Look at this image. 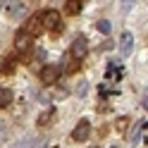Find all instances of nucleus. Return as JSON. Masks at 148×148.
Instances as JSON below:
<instances>
[{
    "label": "nucleus",
    "instance_id": "nucleus-17",
    "mask_svg": "<svg viewBox=\"0 0 148 148\" xmlns=\"http://www.w3.org/2000/svg\"><path fill=\"white\" fill-rule=\"evenodd\" d=\"M77 93H79V96H84V93H86V81H81V84H79V88H77Z\"/></svg>",
    "mask_w": 148,
    "mask_h": 148
},
{
    "label": "nucleus",
    "instance_id": "nucleus-10",
    "mask_svg": "<svg viewBox=\"0 0 148 148\" xmlns=\"http://www.w3.org/2000/svg\"><path fill=\"white\" fill-rule=\"evenodd\" d=\"M14 67H17V60H14V55L5 58V62H3V74H12V72H14Z\"/></svg>",
    "mask_w": 148,
    "mask_h": 148
},
{
    "label": "nucleus",
    "instance_id": "nucleus-2",
    "mask_svg": "<svg viewBox=\"0 0 148 148\" xmlns=\"http://www.w3.org/2000/svg\"><path fill=\"white\" fill-rule=\"evenodd\" d=\"M86 53H88V41H86V36H77V38L72 41V48H69V55L74 60H84L86 58Z\"/></svg>",
    "mask_w": 148,
    "mask_h": 148
},
{
    "label": "nucleus",
    "instance_id": "nucleus-6",
    "mask_svg": "<svg viewBox=\"0 0 148 148\" xmlns=\"http://www.w3.org/2000/svg\"><path fill=\"white\" fill-rule=\"evenodd\" d=\"M132 48H134V36L129 34V31H124L122 36H119V55L127 58V55L132 53Z\"/></svg>",
    "mask_w": 148,
    "mask_h": 148
},
{
    "label": "nucleus",
    "instance_id": "nucleus-5",
    "mask_svg": "<svg viewBox=\"0 0 148 148\" xmlns=\"http://www.w3.org/2000/svg\"><path fill=\"white\" fill-rule=\"evenodd\" d=\"M60 77V69L55 67V64H45V67L41 69V81L43 84H55Z\"/></svg>",
    "mask_w": 148,
    "mask_h": 148
},
{
    "label": "nucleus",
    "instance_id": "nucleus-20",
    "mask_svg": "<svg viewBox=\"0 0 148 148\" xmlns=\"http://www.w3.org/2000/svg\"><path fill=\"white\" fill-rule=\"evenodd\" d=\"M77 3H81V5H84V3H86V0H77Z\"/></svg>",
    "mask_w": 148,
    "mask_h": 148
},
{
    "label": "nucleus",
    "instance_id": "nucleus-21",
    "mask_svg": "<svg viewBox=\"0 0 148 148\" xmlns=\"http://www.w3.org/2000/svg\"><path fill=\"white\" fill-rule=\"evenodd\" d=\"M0 134H3V127H0Z\"/></svg>",
    "mask_w": 148,
    "mask_h": 148
},
{
    "label": "nucleus",
    "instance_id": "nucleus-16",
    "mask_svg": "<svg viewBox=\"0 0 148 148\" xmlns=\"http://www.w3.org/2000/svg\"><path fill=\"white\" fill-rule=\"evenodd\" d=\"M117 129H119V132H124V129H127V119H124V117L117 119Z\"/></svg>",
    "mask_w": 148,
    "mask_h": 148
},
{
    "label": "nucleus",
    "instance_id": "nucleus-18",
    "mask_svg": "<svg viewBox=\"0 0 148 148\" xmlns=\"http://www.w3.org/2000/svg\"><path fill=\"white\" fill-rule=\"evenodd\" d=\"M143 108L148 110V93H146V98H143Z\"/></svg>",
    "mask_w": 148,
    "mask_h": 148
},
{
    "label": "nucleus",
    "instance_id": "nucleus-3",
    "mask_svg": "<svg viewBox=\"0 0 148 148\" xmlns=\"http://www.w3.org/2000/svg\"><path fill=\"white\" fill-rule=\"evenodd\" d=\"M7 12H10V17H12V19H24V17H26V12H29V7H26L22 0H12V3H10V7H7Z\"/></svg>",
    "mask_w": 148,
    "mask_h": 148
},
{
    "label": "nucleus",
    "instance_id": "nucleus-4",
    "mask_svg": "<svg viewBox=\"0 0 148 148\" xmlns=\"http://www.w3.org/2000/svg\"><path fill=\"white\" fill-rule=\"evenodd\" d=\"M91 134V124H88V119H81V122L74 127V132H72V138L74 141H86Z\"/></svg>",
    "mask_w": 148,
    "mask_h": 148
},
{
    "label": "nucleus",
    "instance_id": "nucleus-22",
    "mask_svg": "<svg viewBox=\"0 0 148 148\" xmlns=\"http://www.w3.org/2000/svg\"><path fill=\"white\" fill-rule=\"evenodd\" d=\"M91 148H98V146H91Z\"/></svg>",
    "mask_w": 148,
    "mask_h": 148
},
{
    "label": "nucleus",
    "instance_id": "nucleus-9",
    "mask_svg": "<svg viewBox=\"0 0 148 148\" xmlns=\"http://www.w3.org/2000/svg\"><path fill=\"white\" fill-rule=\"evenodd\" d=\"M10 103H12V91L10 88H0V110L10 108Z\"/></svg>",
    "mask_w": 148,
    "mask_h": 148
},
{
    "label": "nucleus",
    "instance_id": "nucleus-13",
    "mask_svg": "<svg viewBox=\"0 0 148 148\" xmlns=\"http://www.w3.org/2000/svg\"><path fill=\"white\" fill-rule=\"evenodd\" d=\"M96 26H98V31H100V34H110V22H108V19H100Z\"/></svg>",
    "mask_w": 148,
    "mask_h": 148
},
{
    "label": "nucleus",
    "instance_id": "nucleus-8",
    "mask_svg": "<svg viewBox=\"0 0 148 148\" xmlns=\"http://www.w3.org/2000/svg\"><path fill=\"white\" fill-rule=\"evenodd\" d=\"M41 29H43V19H41V12H38L36 17H31V22L26 24V29H24V31H26V34H34V36H36V34L41 31Z\"/></svg>",
    "mask_w": 148,
    "mask_h": 148
},
{
    "label": "nucleus",
    "instance_id": "nucleus-1",
    "mask_svg": "<svg viewBox=\"0 0 148 148\" xmlns=\"http://www.w3.org/2000/svg\"><path fill=\"white\" fill-rule=\"evenodd\" d=\"M41 19H43V29H48V31H60L62 29V19H60L58 10H43Z\"/></svg>",
    "mask_w": 148,
    "mask_h": 148
},
{
    "label": "nucleus",
    "instance_id": "nucleus-11",
    "mask_svg": "<svg viewBox=\"0 0 148 148\" xmlns=\"http://www.w3.org/2000/svg\"><path fill=\"white\" fill-rule=\"evenodd\" d=\"M53 115H55V110H45V112L38 117V127H45V124H48L50 119H53Z\"/></svg>",
    "mask_w": 148,
    "mask_h": 148
},
{
    "label": "nucleus",
    "instance_id": "nucleus-12",
    "mask_svg": "<svg viewBox=\"0 0 148 148\" xmlns=\"http://www.w3.org/2000/svg\"><path fill=\"white\" fill-rule=\"evenodd\" d=\"M81 10V3H77V0H67V12L69 14H77Z\"/></svg>",
    "mask_w": 148,
    "mask_h": 148
},
{
    "label": "nucleus",
    "instance_id": "nucleus-14",
    "mask_svg": "<svg viewBox=\"0 0 148 148\" xmlns=\"http://www.w3.org/2000/svg\"><path fill=\"white\" fill-rule=\"evenodd\" d=\"M138 136H141V124H136V127H134L132 138H129V141H132V143H138Z\"/></svg>",
    "mask_w": 148,
    "mask_h": 148
},
{
    "label": "nucleus",
    "instance_id": "nucleus-15",
    "mask_svg": "<svg viewBox=\"0 0 148 148\" xmlns=\"http://www.w3.org/2000/svg\"><path fill=\"white\" fill-rule=\"evenodd\" d=\"M134 3H136V0H122V12H129L134 7Z\"/></svg>",
    "mask_w": 148,
    "mask_h": 148
},
{
    "label": "nucleus",
    "instance_id": "nucleus-19",
    "mask_svg": "<svg viewBox=\"0 0 148 148\" xmlns=\"http://www.w3.org/2000/svg\"><path fill=\"white\" fill-rule=\"evenodd\" d=\"M5 3H7V0H0V7H3V5H5Z\"/></svg>",
    "mask_w": 148,
    "mask_h": 148
},
{
    "label": "nucleus",
    "instance_id": "nucleus-7",
    "mask_svg": "<svg viewBox=\"0 0 148 148\" xmlns=\"http://www.w3.org/2000/svg\"><path fill=\"white\" fill-rule=\"evenodd\" d=\"M31 48V34H26V31H19L14 36V50H19V53H24V50H29Z\"/></svg>",
    "mask_w": 148,
    "mask_h": 148
}]
</instances>
